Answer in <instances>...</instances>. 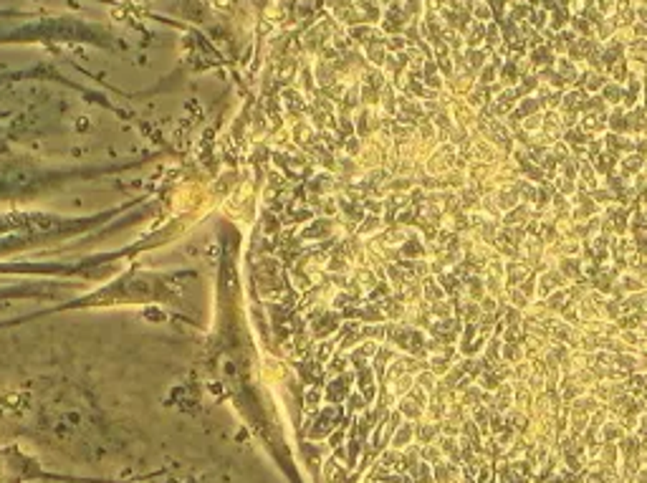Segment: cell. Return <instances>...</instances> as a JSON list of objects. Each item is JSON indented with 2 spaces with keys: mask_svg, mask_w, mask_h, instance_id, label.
Returning <instances> with one entry per match:
<instances>
[]
</instances>
